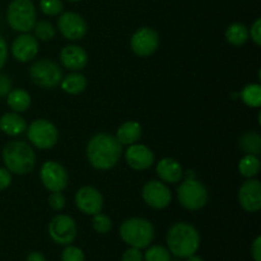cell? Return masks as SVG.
Wrapping results in <instances>:
<instances>
[{
  "instance_id": "cell-1",
  "label": "cell",
  "mask_w": 261,
  "mask_h": 261,
  "mask_svg": "<svg viewBox=\"0 0 261 261\" xmlns=\"http://www.w3.org/2000/svg\"><path fill=\"white\" fill-rule=\"evenodd\" d=\"M122 154V144L116 137L98 133L87 144V158L93 168L98 171L111 170L117 165Z\"/></svg>"
},
{
  "instance_id": "cell-11",
  "label": "cell",
  "mask_w": 261,
  "mask_h": 261,
  "mask_svg": "<svg viewBox=\"0 0 261 261\" xmlns=\"http://www.w3.org/2000/svg\"><path fill=\"white\" fill-rule=\"evenodd\" d=\"M160 46V35L149 27H142L134 32L130 40V47L137 56H150Z\"/></svg>"
},
{
  "instance_id": "cell-8",
  "label": "cell",
  "mask_w": 261,
  "mask_h": 261,
  "mask_svg": "<svg viewBox=\"0 0 261 261\" xmlns=\"http://www.w3.org/2000/svg\"><path fill=\"white\" fill-rule=\"evenodd\" d=\"M27 137L31 144L37 149H51L59 140V130L48 120L37 119L27 127Z\"/></svg>"
},
{
  "instance_id": "cell-22",
  "label": "cell",
  "mask_w": 261,
  "mask_h": 261,
  "mask_svg": "<svg viewBox=\"0 0 261 261\" xmlns=\"http://www.w3.org/2000/svg\"><path fill=\"white\" fill-rule=\"evenodd\" d=\"M60 86L61 89L65 93L76 96V94H81L86 91L87 79L79 71H73V73L68 74L66 76H63V79L60 82Z\"/></svg>"
},
{
  "instance_id": "cell-40",
  "label": "cell",
  "mask_w": 261,
  "mask_h": 261,
  "mask_svg": "<svg viewBox=\"0 0 261 261\" xmlns=\"http://www.w3.org/2000/svg\"><path fill=\"white\" fill-rule=\"evenodd\" d=\"M25 261H47L46 260L45 255L41 254V252L38 251H32L28 254L27 259H25Z\"/></svg>"
},
{
  "instance_id": "cell-12",
  "label": "cell",
  "mask_w": 261,
  "mask_h": 261,
  "mask_svg": "<svg viewBox=\"0 0 261 261\" xmlns=\"http://www.w3.org/2000/svg\"><path fill=\"white\" fill-rule=\"evenodd\" d=\"M58 30L66 40L79 41L88 32V24L78 13L65 12L59 17Z\"/></svg>"
},
{
  "instance_id": "cell-43",
  "label": "cell",
  "mask_w": 261,
  "mask_h": 261,
  "mask_svg": "<svg viewBox=\"0 0 261 261\" xmlns=\"http://www.w3.org/2000/svg\"><path fill=\"white\" fill-rule=\"evenodd\" d=\"M68 2H71V3H76V2H81V0H68Z\"/></svg>"
},
{
  "instance_id": "cell-27",
  "label": "cell",
  "mask_w": 261,
  "mask_h": 261,
  "mask_svg": "<svg viewBox=\"0 0 261 261\" xmlns=\"http://www.w3.org/2000/svg\"><path fill=\"white\" fill-rule=\"evenodd\" d=\"M241 99L246 106L257 109L261 105V86L257 83L247 84L241 91Z\"/></svg>"
},
{
  "instance_id": "cell-26",
  "label": "cell",
  "mask_w": 261,
  "mask_h": 261,
  "mask_svg": "<svg viewBox=\"0 0 261 261\" xmlns=\"http://www.w3.org/2000/svg\"><path fill=\"white\" fill-rule=\"evenodd\" d=\"M260 168L261 163L259 157L254 154H246L239 163L240 173L246 178H254L255 176L259 175Z\"/></svg>"
},
{
  "instance_id": "cell-31",
  "label": "cell",
  "mask_w": 261,
  "mask_h": 261,
  "mask_svg": "<svg viewBox=\"0 0 261 261\" xmlns=\"http://www.w3.org/2000/svg\"><path fill=\"white\" fill-rule=\"evenodd\" d=\"M40 9L45 15H58L63 12L64 5L61 0H41Z\"/></svg>"
},
{
  "instance_id": "cell-7",
  "label": "cell",
  "mask_w": 261,
  "mask_h": 261,
  "mask_svg": "<svg viewBox=\"0 0 261 261\" xmlns=\"http://www.w3.org/2000/svg\"><path fill=\"white\" fill-rule=\"evenodd\" d=\"M30 78L36 86L41 88L53 89L60 84L63 79V70L55 61L42 59L35 61L31 65Z\"/></svg>"
},
{
  "instance_id": "cell-9",
  "label": "cell",
  "mask_w": 261,
  "mask_h": 261,
  "mask_svg": "<svg viewBox=\"0 0 261 261\" xmlns=\"http://www.w3.org/2000/svg\"><path fill=\"white\" fill-rule=\"evenodd\" d=\"M78 228L76 223L70 216L58 214L48 223V234L55 244L68 246L75 240Z\"/></svg>"
},
{
  "instance_id": "cell-32",
  "label": "cell",
  "mask_w": 261,
  "mask_h": 261,
  "mask_svg": "<svg viewBox=\"0 0 261 261\" xmlns=\"http://www.w3.org/2000/svg\"><path fill=\"white\" fill-rule=\"evenodd\" d=\"M61 261H86V256H84L83 250L68 245L61 254Z\"/></svg>"
},
{
  "instance_id": "cell-10",
  "label": "cell",
  "mask_w": 261,
  "mask_h": 261,
  "mask_svg": "<svg viewBox=\"0 0 261 261\" xmlns=\"http://www.w3.org/2000/svg\"><path fill=\"white\" fill-rule=\"evenodd\" d=\"M40 178L42 185L48 191H63L68 186L69 175L65 167L55 161H47L40 170Z\"/></svg>"
},
{
  "instance_id": "cell-15",
  "label": "cell",
  "mask_w": 261,
  "mask_h": 261,
  "mask_svg": "<svg viewBox=\"0 0 261 261\" xmlns=\"http://www.w3.org/2000/svg\"><path fill=\"white\" fill-rule=\"evenodd\" d=\"M239 203L249 213H256L261 209V182L257 178H247L239 189Z\"/></svg>"
},
{
  "instance_id": "cell-21",
  "label": "cell",
  "mask_w": 261,
  "mask_h": 261,
  "mask_svg": "<svg viewBox=\"0 0 261 261\" xmlns=\"http://www.w3.org/2000/svg\"><path fill=\"white\" fill-rule=\"evenodd\" d=\"M142 125L137 121H126L116 130V139L121 144L132 145L142 138Z\"/></svg>"
},
{
  "instance_id": "cell-24",
  "label": "cell",
  "mask_w": 261,
  "mask_h": 261,
  "mask_svg": "<svg viewBox=\"0 0 261 261\" xmlns=\"http://www.w3.org/2000/svg\"><path fill=\"white\" fill-rule=\"evenodd\" d=\"M249 38V28L244 23H232L226 30L227 42L233 46L244 45Z\"/></svg>"
},
{
  "instance_id": "cell-14",
  "label": "cell",
  "mask_w": 261,
  "mask_h": 261,
  "mask_svg": "<svg viewBox=\"0 0 261 261\" xmlns=\"http://www.w3.org/2000/svg\"><path fill=\"white\" fill-rule=\"evenodd\" d=\"M74 201H75L76 208L87 216H94L102 212V208H103V196L99 193L98 189L93 186H83L79 189L76 191Z\"/></svg>"
},
{
  "instance_id": "cell-28",
  "label": "cell",
  "mask_w": 261,
  "mask_h": 261,
  "mask_svg": "<svg viewBox=\"0 0 261 261\" xmlns=\"http://www.w3.org/2000/svg\"><path fill=\"white\" fill-rule=\"evenodd\" d=\"M35 37L40 41H50L55 37L56 30L47 20H37L32 28Z\"/></svg>"
},
{
  "instance_id": "cell-35",
  "label": "cell",
  "mask_w": 261,
  "mask_h": 261,
  "mask_svg": "<svg viewBox=\"0 0 261 261\" xmlns=\"http://www.w3.org/2000/svg\"><path fill=\"white\" fill-rule=\"evenodd\" d=\"M122 261H144L142 251L135 247H129L126 251L122 254Z\"/></svg>"
},
{
  "instance_id": "cell-42",
  "label": "cell",
  "mask_w": 261,
  "mask_h": 261,
  "mask_svg": "<svg viewBox=\"0 0 261 261\" xmlns=\"http://www.w3.org/2000/svg\"><path fill=\"white\" fill-rule=\"evenodd\" d=\"M185 178H195V173H194V171H190V170H189L188 172H186Z\"/></svg>"
},
{
  "instance_id": "cell-16",
  "label": "cell",
  "mask_w": 261,
  "mask_h": 261,
  "mask_svg": "<svg viewBox=\"0 0 261 261\" xmlns=\"http://www.w3.org/2000/svg\"><path fill=\"white\" fill-rule=\"evenodd\" d=\"M38 40L30 33H20L12 43V55L13 58L20 63H28L37 56Z\"/></svg>"
},
{
  "instance_id": "cell-23",
  "label": "cell",
  "mask_w": 261,
  "mask_h": 261,
  "mask_svg": "<svg viewBox=\"0 0 261 261\" xmlns=\"http://www.w3.org/2000/svg\"><path fill=\"white\" fill-rule=\"evenodd\" d=\"M7 103L13 112H24L30 109L31 106V96L27 91L22 88L12 89L7 94Z\"/></svg>"
},
{
  "instance_id": "cell-4",
  "label": "cell",
  "mask_w": 261,
  "mask_h": 261,
  "mask_svg": "<svg viewBox=\"0 0 261 261\" xmlns=\"http://www.w3.org/2000/svg\"><path fill=\"white\" fill-rule=\"evenodd\" d=\"M120 237L130 247L147 249L154 240V227L148 219L140 217L125 219L120 226Z\"/></svg>"
},
{
  "instance_id": "cell-6",
  "label": "cell",
  "mask_w": 261,
  "mask_h": 261,
  "mask_svg": "<svg viewBox=\"0 0 261 261\" xmlns=\"http://www.w3.org/2000/svg\"><path fill=\"white\" fill-rule=\"evenodd\" d=\"M208 190L196 178H185L177 188V199L188 211H199L208 203Z\"/></svg>"
},
{
  "instance_id": "cell-20",
  "label": "cell",
  "mask_w": 261,
  "mask_h": 261,
  "mask_svg": "<svg viewBox=\"0 0 261 261\" xmlns=\"http://www.w3.org/2000/svg\"><path fill=\"white\" fill-rule=\"evenodd\" d=\"M0 130L9 137H18L27 130V122L18 112H7L0 117Z\"/></svg>"
},
{
  "instance_id": "cell-29",
  "label": "cell",
  "mask_w": 261,
  "mask_h": 261,
  "mask_svg": "<svg viewBox=\"0 0 261 261\" xmlns=\"http://www.w3.org/2000/svg\"><path fill=\"white\" fill-rule=\"evenodd\" d=\"M143 257L144 261H171V252L168 251L167 247L154 245L147 249Z\"/></svg>"
},
{
  "instance_id": "cell-39",
  "label": "cell",
  "mask_w": 261,
  "mask_h": 261,
  "mask_svg": "<svg viewBox=\"0 0 261 261\" xmlns=\"http://www.w3.org/2000/svg\"><path fill=\"white\" fill-rule=\"evenodd\" d=\"M251 255L254 261H261V237L257 236L251 245Z\"/></svg>"
},
{
  "instance_id": "cell-5",
  "label": "cell",
  "mask_w": 261,
  "mask_h": 261,
  "mask_svg": "<svg viewBox=\"0 0 261 261\" xmlns=\"http://www.w3.org/2000/svg\"><path fill=\"white\" fill-rule=\"evenodd\" d=\"M7 22L15 32L28 33L37 22L36 7L31 0H13L7 9Z\"/></svg>"
},
{
  "instance_id": "cell-36",
  "label": "cell",
  "mask_w": 261,
  "mask_h": 261,
  "mask_svg": "<svg viewBox=\"0 0 261 261\" xmlns=\"http://www.w3.org/2000/svg\"><path fill=\"white\" fill-rule=\"evenodd\" d=\"M10 91H12V81L8 75L0 73V98L7 97Z\"/></svg>"
},
{
  "instance_id": "cell-33",
  "label": "cell",
  "mask_w": 261,
  "mask_h": 261,
  "mask_svg": "<svg viewBox=\"0 0 261 261\" xmlns=\"http://www.w3.org/2000/svg\"><path fill=\"white\" fill-rule=\"evenodd\" d=\"M65 204V196H64V194L61 193V191H54V193H51L50 196H48V205H50L51 209H54V211H61V209H64Z\"/></svg>"
},
{
  "instance_id": "cell-19",
  "label": "cell",
  "mask_w": 261,
  "mask_h": 261,
  "mask_svg": "<svg viewBox=\"0 0 261 261\" xmlns=\"http://www.w3.org/2000/svg\"><path fill=\"white\" fill-rule=\"evenodd\" d=\"M158 177L167 184H177L184 178V171L180 163L173 158H162L155 167Z\"/></svg>"
},
{
  "instance_id": "cell-25",
  "label": "cell",
  "mask_w": 261,
  "mask_h": 261,
  "mask_svg": "<svg viewBox=\"0 0 261 261\" xmlns=\"http://www.w3.org/2000/svg\"><path fill=\"white\" fill-rule=\"evenodd\" d=\"M240 147L246 154L259 155L261 153V137L256 132H246L240 138Z\"/></svg>"
},
{
  "instance_id": "cell-18",
  "label": "cell",
  "mask_w": 261,
  "mask_h": 261,
  "mask_svg": "<svg viewBox=\"0 0 261 261\" xmlns=\"http://www.w3.org/2000/svg\"><path fill=\"white\" fill-rule=\"evenodd\" d=\"M60 61L65 69L81 71L88 64V54L82 46L68 45L60 51Z\"/></svg>"
},
{
  "instance_id": "cell-38",
  "label": "cell",
  "mask_w": 261,
  "mask_h": 261,
  "mask_svg": "<svg viewBox=\"0 0 261 261\" xmlns=\"http://www.w3.org/2000/svg\"><path fill=\"white\" fill-rule=\"evenodd\" d=\"M8 55H9V51H8L7 41L3 38V36H0V69L4 68V65L7 64Z\"/></svg>"
},
{
  "instance_id": "cell-17",
  "label": "cell",
  "mask_w": 261,
  "mask_h": 261,
  "mask_svg": "<svg viewBox=\"0 0 261 261\" xmlns=\"http://www.w3.org/2000/svg\"><path fill=\"white\" fill-rule=\"evenodd\" d=\"M125 161L133 170L144 171L154 163V154L147 145L134 143L127 145V149L125 150Z\"/></svg>"
},
{
  "instance_id": "cell-37",
  "label": "cell",
  "mask_w": 261,
  "mask_h": 261,
  "mask_svg": "<svg viewBox=\"0 0 261 261\" xmlns=\"http://www.w3.org/2000/svg\"><path fill=\"white\" fill-rule=\"evenodd\" d=\"M10 184H12V173L7 168L0 167V191L9 188Z\"/></svg>"
},
{
  "instance_id": "cell-3",
  "label": "cell",
  "mask_w": 261,
  "mask_h": 261,
  "mask_svg": "<svg viewBox=\"0 0 261 261\" xmlns=\"http://www.w3.org/2000/svg\"><path fill=\"white\" fill-rule=\"evenodd\" d=\"M3 162L10 173L27 175L36 166V153L28 143L12 140L7 143L2 152Z\"/></svg>"
},
{
  "instance_id": "cell-30",
  "label": "cell",
  "mask_w": 261,
  "mask_h": 261,
  "mask_svg": "<svg viewBox=\"0 0 261 261\" xmlns=\"http://www.w3.org/2000/svg\"><path fill=\"white\" fill-rule=\"evenodd\" d=\"M92 227H93L94 231L97 233L106 234L111 231L112 228V221L107 214L103 213H97L93 216V219H92Z\"/></svg>"
},
{
  "instance_id": "cell-41",
  "label": "cell",
  "mask_w": 261,
  "mask_h": 261,
  "mask_svg": "<svg viewBox=\"0 0 261 261\" xmlns=\"http://www.w3.org/2000/svg\"><path fill=\"white\" fill-rule=\"evenodd\" d=\"M186 261H204V259L203 257H200V256H198V255H191V256H189V257H186Z\"/></svg>"
},
{
  "instance_id": "cell-2",
  "label": "cell",
  "mask_w": 261,
  "mask_h": 261,
  "mask_svg": "<svg viewBox=\"0 0 261 261\" xmlns=\"http://www.w3.org/2000/svg\"><path fill=\"white\" fill-rule=\"evenodd\" d=\"M166 241L171 255L178 259H186L196 254L200 247V234L193 224L177 222L170 227Z\"/></svg>"
},
{
  "instance_id": "cell-13",
  "label": "cell",
  "mask_w": 261,
  "mask_h": 261,
  "mask_svg": "<svg viewBox=\"0 0 261 261\" xmlns=\"http://www.w3.org/2000/svg\"><path fill=\"white\" fill-rule=\"evenodd\" d=\"M143 200L153 209H165L172 200V194L165 182L158 180H150L143 186Z\"/></svg>"
},
{
  "instance_id": "cell-34",
  "label": "cell",
  "mask_w": 261,
  "mask_h": 261,
  "mask_svg": "<svg viewBox=\"0 0 261 261\" xmlns=\"http://www.w3.org/2000/svg\"><path fill=\"white\" fill-rule=\"evenodd\" d=\"M249 37H251L252 42L255 45H261V19L257 18L254 23H252L251 28L249 30Z\"/></svg>"
}]
</instances>
